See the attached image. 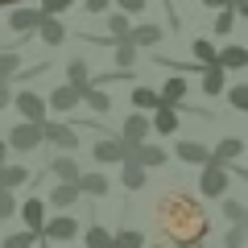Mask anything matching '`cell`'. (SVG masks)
Returning a JSON list of instances; mask_svg holds the SVG:
<instances>
[{"label":"cell","instance_id":"1","mask_svg":"<svg viewBox=\"0 0 248 248\" xmlns=\"http://www.w3.org/2000/svg\"><path fill=\"white\" fill-rule=\"evenodd\" d=\"M157 223L166 228V236L174 240V244H199V240L207 236V215L203 207L195 203V199H186L182 190H166V195L157 199Z\"/></svg>","mask_w":248,"mask_h":248},{"label":"cell","instance_id":"2","mask_svg":"<svg viewBox=\"0 0 248 248\" xmlns=\"http://www.w3.org/2000/svg\"><path fill=\"white\" fill-rule=\"evenodd\" d=\"M199 190H203L207 199L223 195V190H228V170L215 166V161H207V166H203V178H199Z\"/></svg>","mask_w":248,"mask_h":248},{"label":"cell","instance_id":"3","mask_svg":"<svg viewBox=\"0 0 248 248\" xmlns=\"http://www.w3.org/2000/svg\"><path fill=\"white\" fill-rule=\"evenodd\" d=\"M4 145H13V149H37L42 145V133H37V124H13V133H9V141Z\"/></svg>","mask_w":248,"mask_h":248},{"label":"cell","instance_id":"4","mask_svg":"<svg viewBox=\"0 0 248 248\" xmlns=\"http://www.w3.org/2000/svg\"><path fill=\"white\" fill-rule=\"evenodd\" d=\"M166 157H170V153H166V149H157V145H133V149H128V161H133V166H141V170L161 166Z\"/></svg>","mask_w":248,"mask_h":248},{"label":"cell","instance_id":"5","mask_svg":"<svg viewBox=\"0 0 248 248\" xmlns=\"http://www.w3.org/2000/svg\"><path fill=\"white\" fill-rule=\"evenodd\" d=\"M37 133H42V141L58 145V149H75V145H79V137H75L71 128H62V124H37Z\"/></svg>","mask_w":248,"mask_h":248},{"label":"cell","instance_id":"6","mask_svg":"<svg viewBox=\"0 0 248 248\" xmlns=\"http://www.w3.org/2000/svg\"><path fill=\"white\" fill-rule=\"evenodd\" d=\"M17 112L25 116V124H42L46 104H42V95H33V91H21L17 95Z\"/></svg>","mask_w":248,"mask_h":248},{"label":"cell","instance_id":"7","mask_svg":"<svg viewBox=\"0 0 248 248\" xmlns=\"http://www.w3.org/2000/svg\"><path fill=\"white\" fill-rule=\"evenodd\" d=\"M145 137H149V116H128V120H124V137H120V141L133 149V145H145Z\"/></svg>","mask_w":248,"mask_h":248},{"label":"cell","instance_id":"8","mask_svg":"<svg viewBox=\"0 0 248 248\" xmlns=\"http://www.w3.org/2000/svg\"><path fill=\"white\" fill-rule=\"evenodd\" d=\"M91 153H95V161H128V145H124L120 137H116V141H112V137H108V141H99Z\"/></svg>","mask_w":248,"mask_h":248},{"label":"cell","instance_id":"9","mask_svg":"<svg viewBox=\"0 0 248 248\" xmlns=\"http://www.w3.org/2000/svg\"><path fill=\"white\" fill-rule=\"evenodd\" d=\"M240 153H244V141H240V137H223V141L211 149V161H215V166H223V161H236Z\"/></svg>","mask_w":248,"mask_h":248},{"label":"cell","instance_id":"10","mask_svg":"<svg viewBox=\"0 0 248 248\" xmlns=\"http://www.w3.org/2000/svg\"><path fill=\"white\" fill-rule=\"evenodd\" d=\"M75 232H79V223H75L71 215H58V219L46 223V244H50V240H71Z\"/></svg>","mask_w":248,"mask_h":248},{"label":"cell","instance_id":"11","mask_svg":"<svg viewBox=\"0 0 248 248\" xmlns=\"http://www.w3.org/2000/svg\"><path fill=\"white\" fill-rule=\"evenodd\" d=\"M178 157L190 161V166H207V161H211V149L199 145V141H182V145H178Z\"/></svg>","mask_w":248,"mask_h":248},{"label":"cell","instance_id":"12","mask_svg":"<svg viewBox=\"0 0 248 248\" xmlns=\"http://www.w3.org/2000/svg\"><path fill=\"white\" fill-rule=\"evenodd\" d=\"M37 21H42V13H37V9H13L9 29H13V33H25V29H37Z\"/></svg>","mask_w":248,"mask_h":248},{"label":"cell","instance_id":"13","mask_svg":"<svg viewBox=\"0 0 248 248\" xmlns=\"http://www.w3.org/2000/svg\"><path fill=\"white\" fill-rule=\"evenodd\" d=\"M215 66H228V71H236V66H248V50L244 46H228V50H219V58H215Z\"/></svg>","mask_w":248,"mask_h":248},{"label":"cell","instance_id":"14","mask_svg":"<svg viewBox=\"0 0 248 248\" xmlns=\"http://www.w3.org/2000/svg\"><path fill=\"white\" fill-rule=\"evenodd\" d=\"M161 37V25H137V29H128V46H153Z\"/></svg>","mask_w":248,"mask_h":248},{"label":"cell","instance_id":"15","mask_svg":"<svg viewBox=\"0 0 248 248\" xmlns=\"http://www.w3.org/2000/svg\"><path fill=\"white\" fill-rule=\"evenodd\" d=\"M21 182H29V174L21 166H0V190H9V195H13Z\"/></svg>","mask_w":248,"mask_h":248},{"label":"cell","instance_id":"16","mask_svg":"<svg viewBox=\"0 0 248 248\" xmlns=\"http://www.w3.org/2000/svg\"><path fill=\"white\" fill-rule=\"evenodd\" d=\"M79 195H108V178L104 174H79Z\"/></svg>","mask_w":248,"mask_h":248},{"label":"cell","instance_id":"17","mask_svg":"<svg viewBox=\"0 0 248 248\" xmlns=\"http://www.w3.org/2000/svg\"><path fill=\"white\" fill-rule=\"evenodd\" d=\"M37 33H42V42H46V46H58L62 37H66V29H62L54 17H42V21H37Z\"/></svg>","mask_w":248,"mask_h":248},{"label":"cell","instance_id":"18","mask_svg":"<svg viewBox=\"0 0 248 248\" xmlns=\"http://www.w3.org/2000/svg\"><path fill=\"white\" fill-rule=\"evenodd\" d=\"M46 174H54V178H66V182H79V166H75L71 157H54Z\"/></svg>","mask_w":248,"mask_h":248},{"label":"cell","instance_id":"19","mask_svg":"<svg viewBox=\"0 0 248 248\" xmlns=\"http://www.w3.org/2000/svg\"><path fill=\"white\" fill-rule=\"evenodd\" d=\"M79 99H83V95H79V91L71 87V83H66V87H58V91H54V95H50V104L58 108V112H71V108L79 104Z\"/></svg>","mask_w":248,"mask_h":248},{"label":"cell","instance_id":"20","mask_svg":"<svg viewBox=\"0 0 248 248\" xmlns=\"http://www.w3.org/2000/svg\"><path fill=\"white\" fill-rule=\"evenodd\" d=\"M21 219L29 223V232H37V228H42V219H46V207H42V199H29V203L21 207Z\"/></svg>","mask_w":248,"mask_h":248},{"label":"cell","instance_id":"21","mask_svg":"<svg viewBox=\"0 0 248 248\" xmlns=\"http://www.w3.org/2000/svg\"><path fill=\"white\" fill-rule=\"evenodd\" d=\"M157 99H161V108H174V104H182V99H186V83H182V79H170V83H166V91H161Z\"/></svg>","mask_w":248,"mask_h":248},{"label":"cell","instance_id":"22","mask_svg":"<svg viewBox=\"0 0 248 248\" xmlns=\"http://www.w3.org/2000/svg\"><path fill=\"white\" fill-rule=\"evenodd\" d=\"M75 199H79V186H75V182H62V186H54V190H50V203L54 207H71Z\"/></svg>","mask_w":248,"mask_h":248},{"label":"cell","instance_id":"23","mask_svg":"<svg viewBox=\"0 0 248 248\" xmlns=\"http://www.w3.org/2000/svg\"><path fill=\"white\" fill-rule=\"evenodd\" d=\"M153 128L157 133H178V112L174 108H157L153 112Z\"/></svg>","mask_w":248,"mask_h":248},{"label":"cell","instance_id":"24","mask_svg":"<svg viewBox=\"0 0 248 248\" xmlns=\"http://www.w3.org/2000/svg\"><path fill=\"white\" fill-rule=\"evenodd\" d=\"M133 104L141 108V112H145V108H149V112H157L161 99H157V91H153V87H133Z\"/></svg>","mask_w":248,"mask_h":248},{"label":"cell","instance_id":"25","mask_svg":"<svg viewBox=\"0 0 248 248\" xmlns=\"http://www.w3.org/2000/svg\"><path fill=\"white\" fill-rule=\"evenodd\" d=\"M223 83H228V79H223L219 66H207V71H203V91H207V95H219Z\"/></svg>","mask_w":248,"mask_h":248},{"label":"cell","instance_id":"26","mask_svg":"<svg viewBox=\"0 0 248 248\" xmlns=\"http://www.w3.org/2000/svg\"><path fill=\"white\" fill-rule=\"evenodd\" d=\"M190 50H195V58L203 62V66H215V58H219V50H215V46L207 42V37H199V42L190 46Z\"/></svg>","mask_w":248,"mask_h":248},{"label":"cell","instance_id":"27","mask_svg":"<svg viewBox=\"0 0 248 248\" xmlns=\"http://www.w3.org/2000/svg\"><path fill=\"white\" fill-rule=\"evenodd\" d=\"M17 71H21V54L4 50L0 54V83H9V75H17Z\"/></svg>","mask_w":248,"mask_h":248},{"label":"cell","instance_id":"28","mask_svg":"<svg viewBox=\"0 0 248 248\" xmlns=\"http://www.w3.org/2000/svg\"><path fill=\"white\" fill-rule=\"evenodd\" d=\"M124 186H128V190H141L145 186V170L133 166V161H124Z\"/></svg>","mask_w":248,"mask_h":248},{"label":"cell","instance_id":"29","mask_svg":"<svg viewBox=\"0 0 248 248\" xmlns=\"http://www.w3.org/2000/svg\"><path fill=\"white\" fill-rule=\"evenodd\" d=\"M112 248H145V236L141 232H120V236H112Z\"/></svg>","mask_w":248,"mask_h":248},{"label":"cell","instance_id":"30","mask_svg":"<svg viewBox=\"0 0 248 248\" xmlns=\"http://www.w3.org/2000/svg\"><path fill=\"white\" fill-rule=\"evenodd\" d=\"M108 29H112V37H120V42H128V17H120V13H112V17H108Z\"/></svg>","mask_w":248,"mask_h":248},{"label":"cell","instance_id":"31","mask_svg":"<svg viewBox=\"0 0 248 248\" xmlns=\"http://www.w3.org/2000/svg\"><path fill=\"white\" fill-rule=\"evenodd\" d=\"M83 99H87V104H91V108H95V112H108V108H112V99H108V95H104V91H91V87H87V91H83Z\"/></svg>","mask_w":248,"mask_h":248},{"label":"cell","instance_id":"32","mask_svg":"<svg viewBox=\"0 0 248 248\" xmlns=\"http://www.w3.org/2000/svg\"><path fill=\"white\" fill-rule=\"evenodd\" d=\"M75 0H42V17H58V13H66Z\"/></svg>","mask_w":248,"mask_h":248},{"label":"cell","instance_id":"33","mask_svg":"<svg viewBox=\"0 0 248 248\" xmlns=\"http://www.w3.org/2000/svg\"><path fill=\"white\" fill-rule=\"evenodd\" d=\"M87 248H112V236H108L104 228H91L87 232Z\"/></svg>","mask_w":248,"mask_h":248},{"label":"cell","instance_id":"34","mask_svg":"<svg viewBox=\"0 0 248 248\" xmlns=\"http://www.w3.org/2000/svg\"><path fill=\"white\" fill-rule=\"evenodd\" d=\"M223 215H228V219L236 223V228H244V219H248V215H244V207H240V203H232V199L223 203Z\"/></svg>","mask_w":248,"mask_h":248},{"label":"cell","instance_id":"35","mask_svg":"<svg viewBox=\"0 0 248 248\" xmlns=\"http://www.w3.org/2000/svg\"><path fill=\"white\" fill-rule=\"evenodd\" d=\"M29 244H33V232H17V236H4L0 248H29Z\"/></svg>","mask_w":248,"mask_h":248},{"label":"cell","instance_id":"36","mask_svg":"<svg viewBox=\"0 0 248 248\" xmlns=\"http://www.w3.org/2000/svg\"><path fill=\"white\" fill-rule=\"evenodd\" d=\"M248 244V232L244 228H232L228 236H223V248H244Z\"/></svg>","mask_w":248,"mask_h":248},{"label":"cell","instance_id":"37","mask_svg":"<svg viewBox=\"0 0 248 248\" xmlns=\"http://www.w3.org/2000/svg\"><path fill=\"white\" fill-rule=\"evenodd\" d=\"M13 211H17V199H13L9 190H0V219H9Z\"/></svg>","mask_w":248,"mask_h":248},{"label":"cell","instance_id":"38","mask_svg":"<svg viewBox=\"0 0 248 248\" xmlns=\"http://www.w3.org/2000/svg\"><path fill=\"white\" fill-rule=\"evenodd\" d=\"M232 25H236V13H228V9H223L219 17H215V33H228Z\"/></svg>","mask_w":248,"mask_h":248},{"label":"cell","instance_id":"39","mask_svg":"<svg viewBox=\"0 0 248 248\" xmlns=\"http://www.w3.org/2000/svg\"><path fill=\"white\" fill-rule=\"evenodd\" d=\"M133 58H137V50H133L128 42H120V46H116V62H120V66H128Z\"/></svg>","mask_w":248,"mask_h":248},{"label":"cell","instance_id":"40","mask_svg":"<svg viewBox=\"0 0 248 248\" xmlns=\"http://www.w3.org/2000/svg\"><path fill=\"white\" fill-rule=\"evenodd\" d=\"M232 108H236V112L248 108V87H232Z\"/></svg>","mask_w":248,"mask_h":248},{"label":"cell","instance_id":"41","mask_svg":"<svg viewBox=\"0 0 248 248\" xmlns=\"http://www.w3.org/2000/svg\"><path fill=\"white\" fill-rule=\"evenodd\" d=\"M116 4H120L124 13H141L145 9V0H116Z\"/></svg>","mask_w":248,"mask_h":248},{"label":"cell","instance_id":"42","mask_svg":"<svg viewBox=\"0 0 248 248\" xmlns=\"http://www.w3.org/2000/svg\"><path fill=\"white\" fill-rule=\"evenodd\" d=\"M108 9V0H87V13H104Z\"/></svg>","mask_w":248,"mask_h":248},{"label":"cell","instance_id":"43","mask_svg":"<svg viewBox=\"0 0 248 248\" xmlns=\"http://www.w3.org/2000/svg\"><path fill=\"white\" fill-rule=\"evenodd\" d=\"M9 99H13V91H9V83H0V108L9 104Z\"/></svg>","mask_w":248,"mask_h":248},{"label":"cell","instance_id":"44","mask_svg":"<svg viewBox=\"0 0 248 248\" xmlns=\"http://www.w3.org/2000/svg\"><path fill=\"white\" fill-rule=\"evenodd\" d=\"M203 4H207V9H228L232 0H203Z\"/></svg>","mask_w":248,"mask_h":248},{"label":"cell","instance_id":"45","mask_svg":"<svg viewBox=\"0 0 248 248\" xmlns=\"http://www.w3.org/2000/svg\"><path fill=\"white\" fill-rule=\"evenodd\" d=\"M4 157H9V145H4V141H0V166H4Z\"/></svg>","mask_w":248,"mask_h":248},{"label":"cell","instance_id":"46","mask_svg":"<svg viewBox=\"0 0 248 248\" xmlns=\"http://www.w3.org/2000/svg\"><path fill=\"white\" fill-rule=\"evenodd\" d=\"M0 4H17V0H0Z\"/></svg>","mask_w":248,"mask_h":248}]
</instances>
